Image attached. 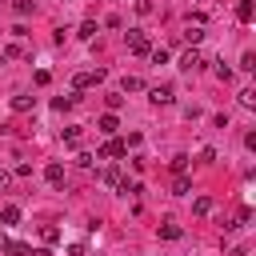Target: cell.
I'll return each mask as SVG.
<instances>
[{"label": "cell", "instance_id": "8992f818", "mask_svg": "<svg viewBox=\"0 0 256 256\" xmlns=\"http://www.w3.org/2000/svg\"><path fill=\"white\" fill-rule=\"evenodd\" d=\"M104 184H112V188H120V192H128V184H124V176H120V168H108V172H104Z\"/></svg>", "mask_w": 256, "mask_h": 256}, {"label": "cell", "instance_id": "4fadbf2b", "mask_svg": "<svg viewBox=\"0 0 256 256\" xmlns=\"http://www.w3.org/2000/svg\"><path fill=\"white\" fill-rule=\"evenodd\" d=\"M120 88H124V92H140V88H144V84H140V80H136V76H124V80H120Z\"/></svg>", "mask_w": 256, "mask_h": 256}, {"label": "cell", "instance_id": "7c38bea8", "mask_svg": "<svg viewBox=\"0 0 256 256\" xmlns=\"http://www.w3.org/2000/svg\"><path fill=\"white\" fill-rule=\"evenodd\" d=\"M0 220H4V224H16V220H20V208H16V204H8V208L0 212Z\"/></svg>", "mask_w": 256, "mask_h": 256}, {"label": "cell", "instance_id": "ac0fdd59", "mask_svg": "<svg viewBox=\"0 0 256 256\" xmlns=\"http://www.w3.org/2000/svg\"><path fill=\"white\" fill-rule=\"evenodd\" d=\"M184 168H188V156H172V172L184 176Z\"/></svg>", "mask_w": 256, "mask_h": 256}, {"label": "cell", "instance_id": "3957f363", "mask_svg": "<svg viewBox=\"0 0 256 256\" xmlns=\"http://www.w3.org/2000/svg\"><path fill=\"white\" fill-rule=\"evenodd\" d=\"M148 96H152V104H172V88H168V84H156V88H148Z\"/></svg>", "mask_w": 256, "mask_h": 256}, {"label": "cell", "instance_id": "44dd1931", "mask_svg": "<svg viewBox=\"0 0 256 256\" xmlns=\"http://www.w3.org/2000/svg\"><path fill=\"white\" fill-rule=\"evenodd\" d=\"M240 104H248V108H252V104H256V92H252V88H244V92H240Z\"/></svg>", "mask_w": 256, "mask_h": 256}, {"label": "cell", "instance_id": "e0dca14e", "mask_svg": "<svg viewBox=\"0 0 256 256\" xmlns=\"http://www.w3.org/2000/svg\"><path fill=\"white\" fill-rule=\"evenodd\" d=\"M148 56H152V64H168V48H152Z\"/></svg>", "mask_w": 256, "mask_h": 256}, {"label": "cell", "instance_id": "5b68a950", "mask_svg": "<svg viewBox=\"0 0 256 256\" xmlns=\"http://www.w3.org/2000/svg\"><path fill=\"white\" fill-rule=\"evenodd\" d=\"M124 152H128V144H124V140H108L96 156H124Z\"/></svg>", "mask_w": 256, "mask_h": 256}, {"label": "cell", "instance_id": "30bf717a", "mask_svg": "<svg viewBox=\"0 0 256 256\" xmlns=\"http://www.w3.org/2000/svg\"><path fill=\"white\" fill-rule=\"evenodd\" d=\"M192 212H196V216H208V212H212V200H208V196H196Z\"/></svg>", "mask_w": 256, "mask_h": 256}, {"label": "cell", "instance_id": "ba28073f", "mask_svg": "<svg viewBox=\"0 0 256 256\" xmlns=\"http://www.w3.org/2000/svg\"><path fill=\"white\" fill-rule=\"evenodd\" d=\"M96 128H100V132H104V136H112V132H116V128H120V124H116V116H112V112H108V116H100V124H96Z\"/></svg>", "mask_w": 256, "mask_h": 256}, {"label": "cell", "instance_id": "6da1fadb", "mask_svg": "<svg viewBox=\"0 0 256 256\" xmlns=\"http://www.w3.org/2000/svg\"><path fill=\"white\" fill-rule=\"evenodd\" d=\"M128 48H132L136 56H148V52H152V44H148V36H144L140 28H132V32H128Z\"/></svg>", "mask_w": 256, "mask_h": 256}, {"label": "cell", "instance_id": "9a60e30c", "mask_svg": "<svg viewBox=\"0 0 256 256\" xmlns=\"http://www.w3.org/2000/svg\"><path fill=\"white\" fill-rule=\"evenodd\" d=\"M160 236H164V240H180V224H164Z\"/></svg>", "mask_w": 256, "mask_h": 256}, {"label": "cell", "instance_id": "8fae6325", "mask_svg": "<svg viewBox=\"0 0 256 256\" xmlns=\"http://www.w3.org/2000/svg\"><path fill=\"white\" fill-rule=\"evenodd\" d=\"M32 104H36V100H32V96H12V108H16V112H28V108H32Z\"/></svg>", "mask_w": 256, "mask_h": 256}, {"label": "cell", "instance_id": "2e32d148", "mask_svg": "<svg viewBox=\"0 0 256 256\" xmlns=\"http://www.w3.org/2000/svg\"><path fill=\"white\" fill-rule=\"evenodd\" d=\"M80 36L92 40V36H96V20H84V24H80Z\"/></svg>", "mask_w": 256, "mask_h": 256}, {"label": "cell", "instance_id": "5bb4252c", "mask_svg": "<svg viewBox=\"0 0 256 256\" xmlns=\"http://www.w3.org/2000/svg\"><path fill=\"white\" fill-rule=\"evenodd\" d=\"M188 188H192V184H188V176H176V184H172V192H176V196H188Z\"/></svg>", "mask_w": 256, "mask_h": 256}, {"label": "cell", "instance_id": "52a82bcc", "mask_svg": "<svg viewBox=\"0 0 256 256\" xmlns=\"http://www.w3.org/2000/svg\"><path fill=\"white\" fill-rule=\"evenodd\" d=\"M236 20H240V24L252 20V0H240V4H236Z\"/></svg>", "mask_w": 256, "mask_h": 256}, {"label": "cell", "instance_id": "9c48e42d", "mask_svg": "<svg viewBox=\"0 0 256 256\" xmlns=\"http://www.w3.org/2000/svg\"><path fill=\"white\" fill-rule=\"evenodd\" d=\"M44 176H48V184H60V180H64V168H60V164H48Z\"/></svg>", "mask_w": 256, "mask_h": 256}, {"label": "cell", "instance_id": "ffe728a7", "mask_svg": "<svg viewBox=\"0 0 256 256\" xmlns=\"http://www.w3.org/2000/svg\"><path fill=\"white\" fill-rule=\"evenodd\" d=\"M240 68H244V72H252V68H256V56H252V52H244V56H240Z\"/></svg>", "mask_w": 256, "mask_h": 256}, {"label": "cell", "instance_id": "603a6c76", "mask_svg": "<svg viewBox=\"0 0 256 256\" xmlns=\"http://www.w3.org/2000/svg\"><path fill=\"white\" fill-rule=\"evenodd\" d=\"M4 188H8V172L0 168V192H4Z\"/></svg>", "mask_w": 256, "mask_h": 256}, {"label": "cell", "instance_id": "7a4b0ae2", "mask_svg": "<svg viewBox=\"0 0 256 256\" xmlns=\"http://www.w3.org/2000/svg\"><path fill=\"white\" fill-rule=\"evenodd\" d=\"M200 36H204V24H200V16H196V20L184 24V40H188V44H200Z\"/></svg>", "mask_w": 256, "mask_h": 256}, {"label": "cell", "instance_id": "7402d4cb", "mask_svg": "<svg viewBox=\"0 0 256 256\" xmlns=\"http://www.w3.org/2000/svg\"><path fill=\"white\" fill-rule=\"evenodd\" d=\"M60 240V228H44V244H56Z\"/></svg>", "mask_w": 256, "mask_h": 256}, {"label": "cell", "instance_id": "277c9868", "mask_svg": "<svg viewBox=\"0 0 256 256\" xmlns=\"http://www.w3.org/2000/svg\"><path fill=\"white\" fill-rule=\"evenodd\" d=\"M200 64H204V56H200L196 48H188V52H184V60H180V68H188V72H196Z\"/></svg>", "mask_w": 256, "mask_h": 256}, {"label": "cell", "instance_id": "d6986e66", "mask_svg": "<svg viewBox=\"0 0 256 256\" xmlns=\"http://www.w3.org/2000/svg\"><path fill=\"white\" fill-rule=\"evenodd\" d=\"M0 56H4V60H16V56H20V44H4V52H0Z\"/></svg>", "mask_w": 256, "mask_h": 256}]
</instances>
